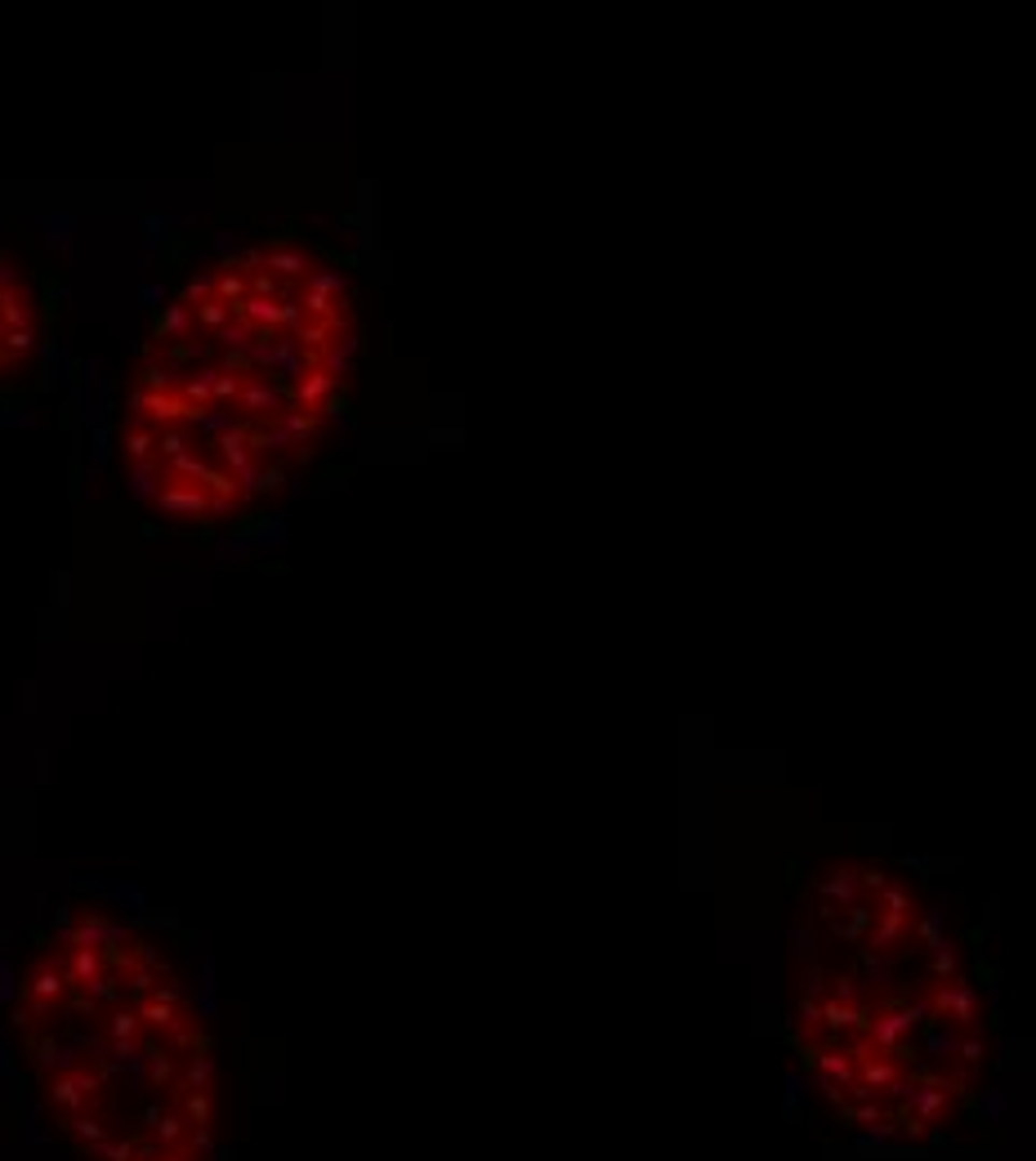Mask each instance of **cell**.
<instances>
[{
  "label": "cell",
  "mask_w": 1036,
  "mask_h": 1161,
  "mask_svg": "<svg viewBox=\"0 0 1036 1161\" xmlns=\"http://www.w3.org/2000/svg\"><path fill=\"white\" fill-rule=\"evenodd\" d=\"M358 367V295L309 242L215 255L157 309L122 394L126 483L166 523L211 527L322 456Z\"/></svg>",
  "instance_id": "1"
},
{
  "label": "cell",
  "mask_w": 1036,
  "mask_h": 1161,
  "mask_svg": "<svg viewBox=\"0 0 1036 1161\" xmlns=\"http://www.w3.org/2000/svg\"><path fill=\"white\" fill-rule=\"evenodd\" d=\"M10 1032L49 1130L81 1161H211L215 1040L157 938L72 907L18 965Z\"/></svg>",
  "instance_id": "2"
},
{
  "label": "cell",
  "mask_w": 1036,
  "mask_h": 1161,
  "mask_svg": "<svg viewBox=\"0 0 1036 1161\" xmlns=\"http://www.w3.org/2000/svg\"><path fill=\"white\" fill-rule=\"evenodd\" d=\"M41 349V295L27 268L0 246V380H14Z\"/></svg>",
  "instance_id": "3"
}]
</instances>
